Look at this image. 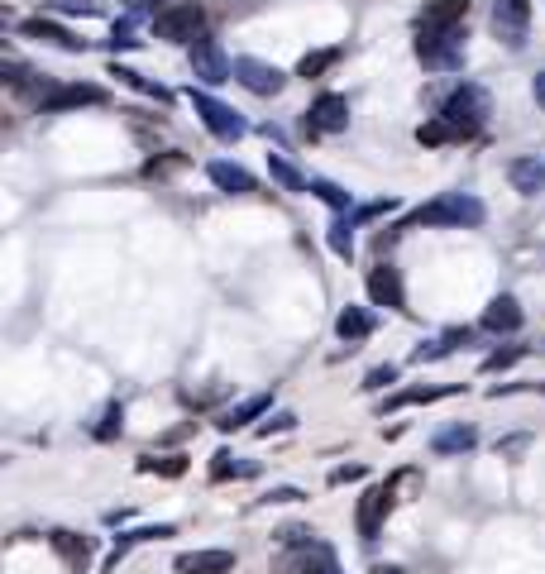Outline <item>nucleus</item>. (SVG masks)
Segmentation results:
<instances>
[{
    "label": "nucleus",
    "mask_w": 545,
    "mask_h": 574,
    "mask_svg": "<svg viewBox=\"0 0 545 574\" xmlns=\"http://www.w3.org/2000/svg\"><path fill=\"white\" fill-rule=\"evenodd\" d=\"M278 541H283V546H302V541H311V527H283Z\"/></svg>",
    "instance_id": "obj_38"
},
{
    "label": "nucleus",
    "mask_w": 545,
    "mask_h": 574,
    "mask_svg": "<svg viewBox=\"0 0 545 574\" xmlns=\"http://www.w3.org/2000/svg\"><path fill=\"white\" fill-rule=\"evenodd\" d=\"M153 34L163 39V44H197L201 34H206V10L201 5H168L163 15H153Z\"/></svg>",
    "instance_id": "obj_4"
},
{
    "label": "nucleus",
    "mask_w": 545,
    "mask_h": 574,
    "mask_svg": "<svg viewBox=\"0 0 545 574\" xmlns=\"http://www.w3.org/2000/svg\"><path fill=\"white\" fill-rule=\"evenodd\" d=\"M192 72H197V82H206V87L235 82V63H230V58H225V48H220L216 39H206V34L192 44Z\"/></svg>",
    "instance_id": "obj_8"
},
{
    "label": "nucleus",
    "mask_w": 545,
    "mask_h": 574,
    "mask_svg": "<svg viewBox=\"0 0 545 574\" xmlns=\"http://www.w3.org/2000/svg\"><path fill=\"white\" fill-rule=\"evenodd\" d=\"M416 58L436 72H455L464 67V24L455 29H436V34H416Z\"/></svg>",
    "instance_id": "obj_3"
},
{
    "label": "nucleus",
    "mask_w": 545,
    "mask_h": 574,
    "mask_svg": "<svg viewBox=\"0 0 545 574\" xmlns=\"http://www.w3.org/2000/svg\"><path fill=\"white\" fill-rule=\"evenodd\" d=\"M139 39H134V24L130 20H115V29H110V48L120 53V48H134Z\"/></svg>",
    "instance_id": "obj_34"
},
{
    "label": "nucleus",
    "mask_w": 545,
    "mask_h": 574,
    "mask_svg": "<svg viewBox=\"0 0 545 574\" xmlns=\"http://www.w3.org/2000/svg\"><path fill=\"white\" fill-rule=\"evenodd\" d=\"M488 221V206L479 197H469V192H440L436 201H426V206H416L412 211V225H483Z\"/></svg>",
    "instance_id": "obj_2"
},
{
    "label": "nucleus",
    "mask_w": 545,
    "mask_h": 574,
    "mask_svg": "<svg viewBox=\"0 0 545 574\" xmlns=\"http://www.w3.org/2000/svg\"><path fill=\"white\" fill-rule=\"evenodd\" d=\"M110 77H120V82H130V87H139L144 96H153V101H173V96H168V87H153V82H144V77H139L134 67H110Z\"/></svg>",
    "instance_id": "obj_31"
},
{
    "label": "nucleus",
    "mask_w": 545,
    "mask_h": 574,
    "mask_svg": "<svg viewBox=\"0 0 545 574\" xmlns=\"http://www.w3.org/2000/svg\"><path fill=\"white\" fill-rule=\"evenodd\" d=\"M306 130H311V134H340V130H349V101L340 96V91L316 96V101H311V111H306Z\"/></svg>",
    "instance_id": "obj_10"
},
{
    "label": "nucleus",
    "mask_w": 545,
    "mask_h": 574,
    "mask_svg": "<svg viewBox=\"0 0 545 574\" xmlns=\"http://www.w3.org/2000/svg\"><path fill=\"white\" fill-rule=\"evenodd\" d=\"M177 574H230L235 570V551H187L173 560Z\"/></svg>",
    "instance_id": "obj_15"
},
{
    "label": "nucleus",
    "mask_w": 545,
    "mask_h": 574,
    "mask_svg": "<svg viewBox=\"0 0 545 574\" xmlns=\"http://www.w3.org/2000/svg\"><path fill=\"white\" fill-rule=\"evenodd\" d=\"M469 20V0H426L421 5V20H416V34H436V29H455V24Z\"/></svg>",
    "instance_id": "obj_11"
},
{
    "label": "nucleus",
    "mask_w": 545,
    "mask_h": 574,
    "mask_svg": "<svg viewBox=\"0 0 545 574\" xmlns=\"http://www.w3.org/2000/svg\"><path fill=\"white\" fill-rule=\"evenodd\" d=\"M273 574H340V560L326 541H302L273 560Z\"/></svg>",
    "instance_id": "obj_5"
},
{
    "label": "nucleus",
    "mask_w": 545,
    "mask_h": 574,
    "mask_svg": "<svg viewBox=\"0 0 545 574\" xmlns=\"http://www.w3.org/2000/svg\"><path fill=\"white\" fill-rule=\"evenodd\" d=\"M48 546L63 555L67 570L82 574L91 565V541H87V536H77V531H53V536H48Z\"/></svg>",
    "instance_id": "obj_19"
},
{
    "label": "nucleus",
    "mask_w": 545,
    "mask_h": 574,
    "mask_svg": "<svg viewBox=\"0 0 545 574\" xmlns=\"http://www.w3.org/2000/svg\"><path fill=\"white\" fill-rule=\"evenodd\" d=\"M297 498H302L297 488H273V493H268V503H297Z\"/></svg>",
    "instance_id": "obj_41"
},
{
    "label": "nucleus",
    "mask_w": 545,
    "mask_h": 574,
    "mask_svg": "<svg viewBox=\"0 0 545 574\" xmlns=\"http://www.w3.org/2000/svg\"><path fill=\"white\" fill-rule=\"evenodd\" d=\"M101 101H106L101 87H58V91H48L39 106L48 115H58V111H77V106H101Z\"/></svg>",
    "instance_id": "obj_17"
},
{
    "label": "nucleus",
    "mask_w": 545,
    "mask_h": 574,
    "mask_svg": "<svg viewBox=\"0 0 545 574\" xmlns=\"http://www.w3.org/2000/svg\"><path fill=\"white\" fill-rule=\"evenodd\" d=\"M445 393H455V383L450 388H407V393H397V398L383 402V412H397V407H412V402H436Z\"/></svg>",
    "instance_id": "obj_29"
},
{
    "label": "nucleus",
    "mask_w": 545,
    "mask_h": 574,
    "mask_svg": "<svg viewBox=\"0 0 545 574\" xmlns=\"http://www.w3.org/2000/svg\"><path fill=\"white\" fill-rule=\"evenodd\" d=\"M230 474H240V479H254V474H259V464H254V460H235L230 450H220L216 464H211V479H230Z\"/></svg>",
    "instance_id": "obj_28"
},
{
    "label": "nucleus",
    "mask_w": 545,
    "mask_h": 574,
    "mask_svg": "<svg viewBox=\"0 0 545 574\" xmlns=\"http://www.w3.org/2000/svg\"><path fill=\"white\" fill-rule=\"evenodd\" d=\"M388 503H393V488H388V484L364 488V498H359V536H364V541H378Z\"/></svg>",
    "instance_id": "obj_13"
},
{
    "label": "nucleus",
    "mask_w": 545,
    "mask_h": 574,
    "mask_svg": "<svg viewBox=\"0 0 545 574\" xmlns=\"http://www.w3.org/2000/svg\"><path fill=\"white\" fill-rule=\"evenodd\" d=\"M297 426V412H273V417L259 426V436H273V431H292Z\"/></svg>",
    "instance_id": "obj_35"
},
{
    "label": "nucleus",
    "mask_w": 545,
    "mask_h": 574,
    "mask_svg": "<svg viewBox=\"0 0 545 574\" xmlns=\"http://www.w3.org/2000/svg\"><path fill=\"white\" fill-rule=\"evenodd\" d=\"M235 82L244 91H254V96H278L287 87V72L263 63V58H235Z\"/></svg>",
    "instance_id": "obj_9"
},
{
    "label": "nucleus",
    "mask_w": 545,
    "mask_h": 574,
    "mask_svg": "<svg viewBox=\"0 0 545 574\" xmlns=\"http://www.w3.org/2000/svg\"><path fill=\"white\" fill-rule=\"evenodd\" d=\"M522 354H526L522 345H507V350H493L488 359H483V369H488V374H498V369H507V364H517Z\"/></svg>",
    "instance_id": "obj_32"
},
{
    "label": "nucleus",
    "mask_w": 545,
    "mask_h": 574,
    "mask_svg": "<svg viewBox=\"0 0 545 574\" xmlns=\"http://www.w3.org/2000/svg\"><path fill=\"white\" fill-rule=\"evenodd\" d=\"M373 574H402L397 565H373Z\"/></svg>",
    "instance_id": "obj_43"
},
{
    "label": "nucleus",
    "mask_w": 545,
    "mask_h": 574,
    "mask_svg": "<svg viewBox=\"0 0 545 574\" xmlns=\"http://www.w3.org/2000/svg\"><path fill=\"white\" fill-rule=\"evenodd\" d=\"M24 34H29V39H44V44H58V48H67V53H82V48H87V39H72L63 24L44 20V15H39V20H24Z\"/></svg>",
    "instance_id": "obj_20"
},
{
    "label": "nucleus",
    "mask_w": 545,
    "mask_h": 574,
    "mask_svg": "<svg viewBox=\"0 0 545 574\" xmlns=\"http://www.w3.org/2000/svg\"><path fill=\"white\" fill-rule=\"evenodd\" d=\"M311 192L326 201L330 211H340V216H349V206H354L345 187H340V182H330V177H311Z\"/></svg>",
    "instance_id": "obj_25"
},
{
    "label": "nucleus",
    "mask_w": 545,
    "mask_h": 574,
    "mask_svg": "<svg viewBox=\"0 0 545 574\" xmlns=\"http://www.w3.org/2000/svg\"><path fill=\"white\" fill-rule=\"evenodd\" d=\"M139 474H163V479H182L187 474V455H144Z\"/></svg>",
    "instance_id": "obj_24"
},
{
    "label": "nucleus",
    "mask_w": 545,
    "mask_h": 574,
    "mask_svg": "<svg viewBox=\"0 0 545 574\" xmlns=\"http://www.w3.org/2000/svg\"><path fill=\"white\" fill-rule=\"evenodd\" d=\"M474 445H479V431H474V426H464V421H455V426L436 431L431 450H436V455H464V450H474Z\"/></svg>",
    "instance_id": "obj_21"
},
{
    "label": "nucleus",
    "mask_w": 545,
    "mask_h": 574,
    "mask_svg": "<svg viewBox=\"0 0 545 574\" xmlns=\"http://www.w3.org/2000/svg\"><path fill=\"white\" fill-rule=\"evenodd\" d=\"M388 383H397V364H383V369H373V374L364 378V388H369V393L388 388Z\"/></svg>",
    "instance_id": "obj_36"
},
{
    "label": "nucleus",
    "mask_w": 545,
    "mask_h": 574,
    "mask_svg": "<svg viewBox=\"0 0 545 574\" xmlns=\"http://www.w3.org/2000/svg\"><path fill=\"white\" fill-rule=\"evenodd\" d=\"M58 10H67V15H96L91 0H58Z\"/></svg>",
    "instance_id": "obj_40"
},
{
    "label": "nucleus",
    "mask_w": 545,
    "mask_h": 574,
    "mask_svg": "<svg viewBox=\"0 0 545 574\" xmlns=\"http://www.w3.org/2000/svg\"><path fill=\"white\" fill-rule=\"evenodd\" d=\"M349 479H364V464H340V469L330 474V484H349Z\"/></svg>",
    "instance_id": "obj_39"
},
{
    "label": "nucleus",
    "mask_w": 545,
    "mask_h": 574,
    "mask_svg": "<svg viewBox=\"0 0 545 574\" xmlns=\"http://www.w3.org/2000/svg\"><path fill=\"white\" fill-rule=\"evenodd\" d=\"M120 421H125V407H120V402H110L106 417H101V426H96V441H110V436L120 431Z\"/></svg>",
    "instance_id": "obj_33"
},
{
    "label": "nucleus",
    "mask_w": 545,
    "mask_h": 574,
    "mask_svg": "<svg viewBox=\"0 0 545 574\" xmlns=\"http://www.w3.org/2000/svg\"><path fill=\"white\" fill-rule=\"evenodd\" d=\"M531 29V0H493V34L507 48H526Z\"/></svg>",
    "instance_id": "obj_7"
},
{
    "label": "nucleus",
    "mask_w": 545,
    "mask_h": 574,
    "mask_svg": "<svg viewBox=\"0 0 545 574\" xmlns=\"http://www.w3.org/2000/svg\"><path fill=\"white\" fill-rule=\"evenodd\" d=\"M125 5H130V15H163L168 10L163 0H125Z\"/></svg>",
    "instance_id": "obj_37"
},
{
    "label": "nucleus",
    "mask_w": 545,
    "mask_h": 574,
    "mask_svg": "<svg viewBox=\"0 0 545 574\" xmlns=\"http://www.w3.org/2000/svg\"><path fill=\"white\" fill-rule=\"evenodd\" d=\"M206 177L216 182L220 192H230V197H244V192H254V173H249V168H240V163H225V158L206 163Z\"/></svg>",
    "instance_id": "obj_18"
},
{
    "label": "nucleus",
    "mask_w": 545,
    "mask_h": 574,
    "mask_svg": "<svg viewBox=\"0 0 545 574\" xmlns=\"http://www.w3.org/2000/svg\"><path fill=\"white\" fill-rule=\"evenodd\" d=\"M483 331H493V335H512V331H522V307H517V297H493L488 307H483Z\"/></svg>",
    "instance_id": "obj_16"
},
{
    "label": "nucleus",
    "mask_w": 545,
    "mask_h": 574,
    "mask_svg": "<svg viewBox=\"0 0 545 574\" xmlns=\"http://www.w3.org/2000/svg\"><path fill=\"white\" fill-rule=\"evenodd\" d=\"M436 120L445 125L450 139H469V134H479L483 120H488V91L474 87V82L455 87L450 96H445V106H440Z\"/></svg>",
    "instance_id": "obj_1"
},
{
    "label": "nucleus",
    "mask_w": 545,
    "mask_h": 574,
    "mask_svg": "<svg viewBox=\"0 0 545 574\" xmlns=\"http://www.w3.org/2000/svg\"><path fill=\"white\" fill-rule=\"evenodd\" d=\"M340 63V48H321V53H306L302 67H297V77H321L326 67Z\"/></svg>",
    "instance_id": "obj_30"
},
{
    "label": "nucleus",
    "mask_w": 545,
    "mask_h": 574,
    "mask_svg": "<svg viewBox=\"0 0 545 574\" xmlns=\"http://www.w3.org/2000/svg\"><path fill=\"white\" fill-rule=\"evenodd\" d=\"M507 182H512V192H522V197H541L545 192V154H522L507 163Z\"/></svg>",
    "instance_id": "obj_12"
},
{
    "label": "nucleus",
    "mask_w": 545,
    "mask_h": 574,
    "mask_svg": "<svg viewBox=\"0 0 545 574\" xmlns=\"http://www.w3.org/2000/svg\"><path fill=\"white\" fill-rule=\"evenodd\" d=\"M268 407H273V398H268V393H254V398H244L240 407H230V412H220V431H240V426H249V421L254 417H263V412H268Z\"/></svg>",
    "instance_id": "obj_23"
},
{
    "label": "nucleus",
    "mask_w": 545,
    "mask_h": 574,
    "mask_svg": "<svg viewBox=\"0 0 545 574\" xmlns=\"http://www.w3.org/2000/svg\"><path fill=\"white\" fill-rule=\"evenodd\" d=\"M531 91H536V101L545 106V72H536V82H531Z\"/></svg>",
    "instance_id": "obj_42"
},
{
    "label": "nucleus",
    "mask_w": 545,
    "mask_h": 574,
    "mask_svg": "<svg viewBox=\"0 0 545 574\" xmlns=\"http://www.w3.org/2000/svg\"><path fill=\"white\" fill-rule=\"evenodd\" d=\"M369 297H373V307L407 311V292H402V278H397V268H393V264L369 268Z\"/></svg>",
    "instance_id": "obj_14"
},
{
    "label": "nucleus",
    "mask_w": 545,
    "mask_h": 574,
    "mask_svg": "<svg viewBox=\"0 0 545 574\" xmlns=\"http://www.w3.org/2000/svg\"><path fill=\"white\" fill-rule=\"evenodd\" d=\"M326 240H330V249H335L340 259H354V221H349V216H335V221H330Z\"/></svg>",
    "instance_id": "obj_27"
},
{
    "label": "nucleus",
    "mask_w": 545,
    "mask_h": 574,
    "mask_svg": "<svg viewBox=\"0 0 545 574\" xmlns=\"http://www.w3.org/2000/svg\"><path fill=\"white\" fill-rule=\"evenodd\" d=\"M335 335L349 340V345H359V340H369L373 335V316L364 307H340V316H335Z\"/></svg>",
    "instance_id": "obj_22"
},
{
    "label": "nucleus",
    "mask_w": 545,
    "mask_h": 574,
    "mask_svg": "<svg viewBox=\"0 0 545 574\" xmlns=\"http://www.w3.org/2000/svg\"><path fill=\"white\" fill-rule=\"evenodd\" d=\"M187 96H192V106H197V115H201V125H206V130L216 134V139H225V144H235V139H244V130H249V125H244L240 115L230 111V106H225V101H216V96H211V91H187Z\"/></svg>",
    "instance_id": "obj_6"
},
{
    "label": "nucleus",
    "mask_w": 545,
    "mask_h": 574,
    "mask_svg": "<svg viewBox=\"0 0 545 574\" xmlns=\"http://www.w3.org/2000/svg\"><path fill=\"white\" fill-rule=\"evenodd\" d=\"M268 173H273V182H283L287 192H311V177H302L287 158H278V154H268Z\"/></svg>",
    "instance_id": "obj_26"
}]
</instances>
